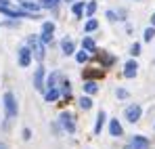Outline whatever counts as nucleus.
Masks as SVG:
<instances>
[{
	"label": "nucleus",
	"mask_w": 155,
	"mask_h": 149,
	"mask_svg": "<svg viewBox=\"0 0 155 149\" xmlns=\"http://www.w3.org/2000/svg\"><path fill=\"white\" fill-rule=\"evenodd\" d=\"M151 25H153V27H155V13H153V15H151Z\"/></svg>",
	"instance_id": "31"
},
{
	"label": "nucleus",
	"mask_w": 155,
	"mask_h": 149,
	"mask_svg": "<svg viewBox=\"0 0 155 149\" xmlns=\"http://www.w3.org/2000/svg\"><path fill=\"white\" fill-rule=\"evenodd\" d=\"M130 147L132 149H149V141L145 139V137H140V134H136V137H132V141H130Z\"/></svg>",
	"instance_id": "8"
},
{
	"label": "nucleus",
	"mask_w": 155,
	"mask_h": 149,
	"mask_svg": "<svg viewBox=\"0 0 155 149\" xmlns=\"http://www.w3.org/2000/svg\"><path fill=\"white\" fill-rule=\"evenodd\" d=\"M153 38H155V27L151 25V27H147V29H145V42H151Z\"/></svg>",
	"instance_id": "25"
},
{
	"label": "nucleus",
	"mask_w": 155,
	"mask_h": 149,
	"mask_svg": "<svg viewBox=\"0 0 155 149\" xmlns=\"http://www.w3.org/2000/svg\"><path fill=\"white\" fill-rule=\"evenodd\" d=\"M61 86H63V88H61L63 97H67V99H69V97H71V84H69V80H65V82H63Z\"/></svg>",
	"instance_id": "22"
},
{
	"label": "nucleus",
	"mask_w": 155,
	"mask_h": 149,
	"mask_svg": "<svg viewBox=\"0 0 155 149\" xmlns=\"http://www.w3.org/2000/svg\"><path fill=\"white\" fill-rule=\"evenodd\" d=\"M61 124H63V128L71 134V132H76V124H74V116L69 113V111H63L61 113Z\"/></svg>",
	"instance_id": "5"
},
{
	"label": "nucleus",
	"mask_w": 155,
	"mask_h": 149,
	"mask_svg": "<svg viewBox=\"0 0 155 149\" xmlns=\"http://www.w3.org/2000/svg\"><path fill=\"white\" fill-rule=\"evenodd\" d=\"M38 4H40V8H54L59 4V0H38Z\"/></svg>",
	"instance_id": "19"
},
{
	"label": "nucleus",
	"mask_w": 155,
	"mask_h": 149,
	"mask_svg": "<svg viewBox=\"0 0 155 149\" xmlns=\"http://www.w3.org/2000/svg\"><path fill=\"white\" fill-rule=\"evenodd\" d=\"M84 90H86L88 95H94V93L99 90V86H97L94 80H86V82H84Z\"/></svg>",
	"instance_id": "15"
},
{
	"label": "nucleus",
	"mask_w": 155,
	"mask_h": 149,
	"mask_svg": "<svg viewBox=\"0 0 155 149\" xmlns=\"http://www.w3.org/2000/svg\"><path fill=\"white\" fill-rule=\"evenodd\" d=\"M82 49L88 50V52H92V50L97 49V44H94V40H92V38H84V40H82Z\"/></svg>",
	"instance_id": "16"
},
{
	"label": "nucleus",
	"mask_w": 155,
	"mask_h": 149,
	"mask_svg": "<svg viewBox=\"0 0 155 149\" xmlns=\"http://www.w3.org/2000/svg\"><path fill=\"white\" fill-rule=\"evenodd\" d=\"M130 52H132L134 57H136V55H140V44H138V42H134V44H132V49H130Z\"/></svg>",
	"instance_id": "28"
},
{
	"label": "nucleus",
	"mask_w": 155,
	"mask_h": 149,
	"mask_svg": "<svg viewBox=\"0 0 155 149\" xmlns=\"http://www.w3.org/2000/svg\"><path fill=\"white\" fill-rule=\"evenodd\" d=\"M29 63H31V50H29V46L19 49V65L21 67H27Z\"/></svg>",
	"instance_id": "7"
},
{
	"label": "nucleus",
	"mask_w": 155,
	"mask_h": 149,
	"mask_svg": "<svg viewBox=\"0 0 155 149\" xmlns=\"http://www.w3.org/2000/svg\"><path fill=\"white\" fill-rule=\"evenodd\" d=\"M84 8H86V4H84V2H76V4L71 6V11H74V15H76V17H82Z\"/></svg>",
	"instance_id": "20"
},
{
	"label": "nucleus",
	"mask_w": 155,
	"mask_h": 149,
	"mask_svg": "<svg viewBox=\"0 0 155 149\" xmlns=\"http://www.w3.org/2000/svg\"><path fill=\"white\" fill-rule=\"evenodd\" d=\"M27 44H29V50H31V57H36V61H42L44 59V42L38 38V36H29L27 38Z\"/></svg>",
	"instance_id": "1"
},
{
	"label": "nucleus",
	"mask_w": 155,
	"mask_h": 149,
	"mask_svg": "<svg viewBox=\"0 0 155 149\" xmlns=\"http://www.w3.org/2000/svg\"><path fill=\"white\" fill-rule=\"evenodd\" d=\"M107 19L109 21H117V13L115 11H107Z\"/></svg>",
	"instance_id": "29"
},
{
	"label": "nucleus",
	"mask_w": 155,
	"mask_h": 149,
	"mask_svg": "<svg viewBox=\"0 0 155 149\" xmlns=\"http://www.w3.org/2000/svg\"><path fill=\"white\" fill-rule=\"evenodd\" d=\"M52 32H54V23H52V21H44V23H42V34H40V40H42L44 44H48L52 40Z\"/></svg>",
	"instance_id": "4"
},
{
	"label": "nucleus",
	"mask_w": 155,
	"mask_h": 149,
	"mask_svg": "<svg viewBox=\"0 0 155 149\" xmlns=\"http://www.w3.org/2000/svg\"><path fill=\"white\" fill-rule=\"evenodd\" d=\"M97 27H99V21H97V19H90V21H86V25H84L86 32H94Z\"/></svg>",
	"instance_id": "26"
},
{
	"label": "nucleus",
	"mask_w": 155,
	"mask_h": 149,
	"mask_svg": "<svg viewBox=\"0 0 155 149\" xmlns=\"http://www.w3.org/2000/svg\"><path fill=\"white\" fill-rule=\"evenodd\" d=\"M80 107L82 109H90L92 107V99L90 97H80Z\"/></svg>",
	"instance_id": "23"
},
{
	"label": "nucleus",
	"mask_w": 155,
	"mask_h": 149,
	"mask_svg": "<svg viewBox=\"0 0 155 149\" xmlns=\"http://www.w3.org/2000/svg\"><path fill=\"white\" fill-rule=\"evenodd\" d=\"M44 99L48 101V103H52V101L59 99V90H57V86H52V88H48V90L44 93Z\"/></svg>",
	"instance_id": "14"
},
{
	"label": "nucleus",
	"mask_w": 155,
	"mask_h": 149,
	"mask_svg": "<svg viewBox=\"0 0 155 149\" xmlns=\"http://www.w3.org/2000/svg\"><path fill=\"white\" fill-rule=\"evenodd\" d=\"M63 2H71V0H63Z\"/></svg>",
	"instance_id": "33"
},
{
	"label": "nucleus",
	"mask_w": 155,
	"mask_h": 149,
	"mask_svg": "<svg viewBox=\"0 0 155 149\" xmlns=\"http://www.w3.org/2000/svg\"><path fill=\"white\" fill-rule=\"evenodd\" d=\"M136 69H138L136 61H128V63L124 65V76H126V78H134V76H136Z\"/></svg>",
	"instance_id": "13"
},
{
	"label": "nucleus",
	"mask_w": 155,
	"mask_h": 149,
	"mask_svg": "<svg viewBox=\"0 0 155 149\" xmlns=\"http://www.w3.org/2000/svg\"><path fill=\"white\" fill-rule=\"evenodd\" d=\"M94 13H97V2H94V0L86 2V15H88V17H92Z\"/></svg>",
	"instance_id": "21"
},
{
	"label": "nucleus",
	"mask_w": 155,
	"mask_h": 149,
	"mask_svg": "<svg viewBox=\"0 0 155 149\" xmlns=\"http://www.w3.org/2000/svg\"><path fill=\"white\" fill-rule=\"evenodd\" d=\"M74 40H69V38H63L61 40V50H63V55H74Z\"/></svg>",
	"instance_id": "11"
},
{
	"label": "nucleus",
	"mask_w": 155,
	"mask_h": 149,
	"mask_svg": "<svg viewBox=\"0 0 155 149\" xmlns=\"http://www.w3.org/2000/svg\"><path fill=\"white\" fill-rule=\"evenodd\" d=\"M44 76H46L44 67H38L34 72V88L36 90H44Z\"/></svg>",
	"instance_id": "6"
},
{
	"label": "nucleus",
	"mask_w": 155,
	"mask_h": 149,
	"mask_svg": "<svg viewBox=\"0 0 155 149\" xmlns=\"http://www.w3.org/2000/svg\"><path fill=\"white\" fill-rule=\"evenodd\" d=\"M105 120H107V113H105L103 109L97 113V124H94V134H101V130H103V124Z\"/></svg>",
	"instance_id": "10"
},
{
	"label": "nucleus",
	"mask_w": 155,
	"mask_h": 149,
	"mask_svg": "<svg viewBox=\"0 0 155 149\" xmlns=\"http://www.w3.org/2000/svg\"><path fill=\"white\" fill-rule=\"evenodd\" d=\"M124 116H126V120H128V122L134 124V122H138V120H140V116H143V107H140L138 103H132V105L126 107Z\"/></svg>",
	"instance_id": "3"
},
{
	"label": "nucleus",
	"mask_w": 155,
	"mask_h": 149,
	"mask_svg": "<svg viewBox=\"0 0 155 149\" xmlns=\"http://www.w3.org/2000/svg\"><path fill=\"white\" fill-rule=\"evenodd\" d=\"M4 111H6V118H17V101H15V95L13 93H4Z\"/></svg>",
	"instance_id": "2"
},
{
	"label": "nucleus",
	"mask_w": 155,
	"mask_h": 149,
	"mask_svg": "<svg viewBox=\"0 0 155 149\" xmlns=\"http://www.w3.org/2000/svg\"><path fill=\"white\" fill-rule=\"evenodd\" d=\"M109 132H111V137H122L124 128H122V124H120L117 120H111V122H109Z\"/></svg>",
	"instance_id": "12"
},
{
	"label": "nucleus",
	"mask_w": 155,
	"mask_h": 149,
	"mask_svg": "<svg viewBox=\"0 0 155 149\" xmlns=\"http://www.w3.org/2000/svg\"><path fill=\"white\" fill-rule=\"evenodd\" d=\"M115 95H117V99H128V90H124V88H117Z\"/></svg>",
	"instance_id": "27"
},
{
	"label": "nucleus",
	"mask_w": 155,
	"mask_h": 149,
	"mask_svg": "<svg viewBox=\"0 0 155 149\" xmlns=\"http://www.w3.org/2000/svg\"><path fill=\"white\" fill-rule=\"evenodd\" d=\"M0 149H6V145H4V143H0Z\"/></svg>",
	"instance_id": "32"
},
{
	"label": "nucleus",
	"mask_w": 155,
	"mask_h": 149,
	"mask_svg": "<svg viewBox=\"0 0 155 149\" xmlns=\"http://www.w3.org/2000/svg\"><path fill=\"white\" fill-rule=\"evenodd\" d=\"M21 4H23V8H27V11H34V13L40 11V4L38 2H21Z\"/></svg>",
	"instance_id": "24"
},
{
	"label": "nucleus",
	"mask_w": 155,
	"mask_h": 149,
	"mask_svg": "<svg viewBox=\"0 0 155 149\" xmlns=\"http://www.w3.org/2000/svg\"><path fill=\"white\" fill-rule=\"evenodd\" d=\"M88 59H90V52H88V50H84V49L76 55V61H78V63H86Z\"/></svg>",
	"instance_id": "18"
},
{
	"label": "nucleus",
	"mask_w": 155,
	"mask_h": 149,
	"mask_svg": "<svg viewBox=\"0 0 155 149\" xmlns=\"http://www.w3.org/2000/svg\"><path fill=\"white\" fill-rule=\"evenodd\" d=\"M99 61H101V65H103V67H111V65L115 63V57H113V55H109V52H103V50H101V52H99Z\"/></svg>",
	"instance_id": "9"
},
{
	"label": "nucleus",
	"mask_w": 155,
	"mask_h": 149,
	"mask_svg": "<svg viewBox=\"0 0 155 149\" xmlns=\"http://www.w3.org/2000/svg\"><path fill=\"white\" fill-rule=\"evenodd\" d=\"M23 139H27V141L31 139V130H29V128H25V130H23Z\"/></svg>",
	"instance_id": "30"
},
{
	"label": "nucleus",
	"mask_w": 155,
	"mask_h": 149,
	"mask_svg": "<svg viewBox=\"0 0 155 149\" xmlns=\"http://www.w3.org/2000/svg\"><path fill=\"white\" fill-rule=\"evenodd\" d=\"M99 76H103L101 69H88V72L82 74V78H84V80H90V78H99Z\"/></svg>",
	"instance_id": "17"
}]
</instances>
